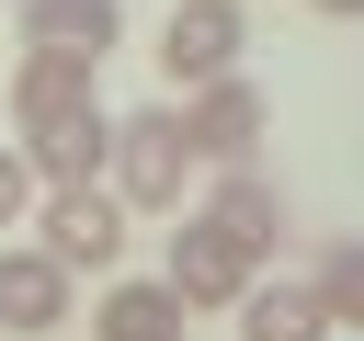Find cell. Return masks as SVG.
<instances>
[{"instance_id": "obj_1", "label": "cell", "mask_w": 364, "mask_h": 341, "mask_svg": "<svg viewBox=\"0 0 364 341\" xmlns=\"http://www.w3.org/2000/svg\"><path fill=\"white\" fill-rule=\"evenodd\" d=\"M193 182V136H182V102H148V114H114V159H102V193L125 216H171Z\"/></svg>"}, {"instance_id": "obj_2", "label": "cell", "mask_w": 364, "mask_h": 341, "mask_svg": "<svg viewBox=\"0 0 364 341\" xmlns=\"http://www.w3.org/2000/svg\"><path fill=\"white\" fill-rule=\"evenodd\" d=\"M34 250L80 284V273H114L125 261V205L102 182H68V193H34Z\"/></svg>"}, {"instance_id": "obj_3", "label": "cell", "mask_w": 364, "mask_h": 341, "mask_svg": "<svg viewBox=\"0 0 364 341\" xmlns=\"http://www.w3.org/2000/svg\"><path fill=\"white\" fill-rule=\"evenodd\" d=\"M239 45H250L239 0H171V23H159V80H171V91L239 80Z\"/></svg>"}, {"instance_id": "obj_4", "label": "cell", "mask_w": 364, "mask_h": 341, "mask_svg": "<svg viewBox=\"0 0 364 341\" xmlns=\"http://www.w3.org/2000/svg\"><path fill=\"white\" fill-rule=\"evenodd\" d=\"M159 284H171V307H239V296L262 284V261H250L228 227L182 216V227H171V273H159Z\"/></svg>"}, {"instance_id": "obj_5", "label": "cell", "mask_w": 364, "mask_h": 341, "mask_svg": "<svg viewBox=\"0 0 364 341\" xmlns=\"http://www.w3.org/2000/svg\"><path fill=\"white\" fill-rule=\"evenodd\" d=\"M262 91L250 80H205V91H182V136H193V170H250V148H262Z\"/></svg>"}, {"instance_id": "obj_6", "label": "cell", "mask_w": 364, "mask_h": 341, "mask_svg": "<svg viewBox=\"0 0 364 341\" xmlns=\"http://www.w3.org/2000/svg\"><path fill=\"white\" fill-rule=\"evenodd\" d=\"M102 159H114V114H102V102H91V114H68V125H34V136H23V170H34V193L102 182Z\"/></svg>"}, {"instance_id": "obj_7", "label": "cell", "mask_w": 364, "mask_h": 341, "mask_svg": "<svg viewBox=\"0 0 364 341\" xmlns=\"http://www.w3.org/2000/svg\"><path fill=\"white\" fill-rule=\"evenodd\" d=\"M80 307H68V273L23 239V250H0V330H23V341H57Z\"/></svg>"}, {"instance_id": "obj_8", "label": "cell", "mask_w": 364, "mask_h": 341, "mask_svg": "<svg viewBox=\"0 0 364 341\" xmlns=\"http://www.w3.org/2000/svg\"><path fill=\"white\" fill-rule=\"evenodd\" d=\"M23 45H46V57H80V68H102V57L125 45V0H23Z\"/></svg>"}, {"instance_id": "obj_9", "label": "cell", "mask_w": 364, "mask_h": 341, "mask_svg": "<svg viewBox=\"0 0 364 341\" xmlns=\"http://www.w3.org/2000/svg\"><path fill=\"white\" fill-rule=\"evenodd\" d=\"M102 68H80V57H46V45H23L11 57V114H23V136L34 125H68V114H91L102 91H91Z\"/></svg>"}, {"instance_id": "obj_10", "label": "cell", "mask_w": 364, "mask_h": 341, "mask_svg": "<svg viewBox=\"0 0 364 341\" xmlns=\"http://www.w3.org/2000/svg\"><path fill=\"white\" fill-rule=\"evenodd\" d=\"M205 227H228V239L262 261V250L284 239V193H273L262 170H216V193H205Z\"/></svg>"}, {"instance_id": "obj_11", "label": "cell", "mask_w": 364, "mask_h": 341, "mask_svg": "<svg viewBox=\"0 0 364 341\" xmlns=\"http://www.w3.org/2000/svg\"><path fill=\"white\" fill-rule=\"evenodd\" d=\"M91 341H182V307H171V284H102V307H91Z\"/></svg>"}, {"instance_id": "obj_12", "label": "cell", "mask_w": 364, "mask_h": 341, "mask_svg": "<svg viewBox=\"0 0 364 341\" xmlns=\"http://www.w3.org/2000/svg\"><path fill=\"white\" fill-rule=\"evenodd\" d=\"M239 341H330V318H318L307 284H250L239 296Z\"/></svg>"}, {"instance_id": "obj_13", "label": "cell", "mask_w": 364, "mask_h": 341, "mask_svg": "<svg viewBox=\"0 0 364 341\" xmlns=\"http://www.w3.org/2000/svg\"><path fill=\"white\" fill-rule=\"evenodd\" d=\"M307 296H318V318H330V330H353V341H364V239H330V250H318V273H307Z\"/></svg>"}, {"instance_id": "obj_14", "label": "cell", "mask_w": 364, "mask_h": 341, "mask_svg": "<svg viewBox=\"0 0 364 341\" xmlns=\"http://www.w3.org/2000/svg\"><path fill=\"white\" fill-rule=\"evenodd\" d=\"M34 216V170H23V148H0V227H23Z\"/></svg>"}, {"instance_id": "obj_15", "label": "cell", "mask_w": 364, "mask_h": 341, "mask_svg": "<svg viewBox=\"0 0 364 341\" xmlns=\"http://www.w3.org/2000/svg\"><path fill=\"white\" fill-rule=\"evenodd\" d=\"M318 11H341V23H364V0H318Z\"/></svg>"}, {"instance_id": "obj_16", "label": "cell", "mask_w": 364, "mask_h": 341, "mask_svg": "<svg viewBox=\"0 0 364 341\" xmlns=\"http://www.w3.org/2000/svg\"><path fill=\"white\" fill-rule=\"evenodd\" d=\"M182 341H193V330H182Z\"/></svg>"}]
</instances>
